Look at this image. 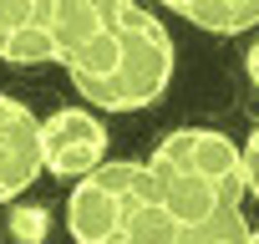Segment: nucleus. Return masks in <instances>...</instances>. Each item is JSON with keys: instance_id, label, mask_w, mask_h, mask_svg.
<instances>
[{"instance_id": "nucleus-1", "label": "nucleus", "mask_w": 259, "mask_h": 244, "mask_svg": "<svg viewBox=\"0 0 259 244\" xmlns=\"http://www.w3.org/2000/svg\"><path fill=\"white\" fill-rule=\"evenodd\" d=\"M143 163L158 183L163 209L178 219V229L208 219L213 209L244 204V153L234 148V138L213 128H178Z\"/></svg>"}, {"instance_id": "nucleus-2", "label": "nucleus", "mask_w": 259, "mask_h": 244, "mask_svg": "<svg viewBox=\"0 0 259 244\" xmlns=\"http://www.w3.org/2000/svg\"><path fill=\"white\" fill-rule=\"evenodd\" d=\"M173 66H178V51H173L168 26L143 0H133L127 16H122V31H117V61L107 66V76H97L76 92L97 112H143L168 92Z\"/></svg>"}, {"instance_id": "nucleus-3", "label": "nucleus", "mask_w": 259, "mask_h": 244, "mask_svg": "<svg viewBox=\"0 0 259 244\" xmlns=\"http://www.w3.org/2000/svg\"><path fill=\"white\" fill-rule=\"evenodd\" d=\"M158 193L148 163H102L97 173L71 183L66 234L71 244H127L133 214Z\"/></svg>"}, {"instance_id": "nucleus-4", "label": "nucleus", "mask_w": 259, "mask_h": 244, "mask_svg": "<svg viewBox=\"0 0 259 244\" xmlns=\"http://www.w3.org/2000/svg\"><path fill=\"white\" fill-rule=\"evenodd\" d=\"M133 0H56L51 21H46V41H51V61L71 71L76 87L107 76V66L117 61V31Z\"/></svg>"}, {"instance_id": "nucleus-5", "label": "nucleus", "mask_w": 259, "mask_h": 244, "mask_svg": "<svg viewBox=\"0 0 259 244\" xmlns=\"http://www.w3.org/2000/svg\"><path fill=\"white\" fill-rule=\"evenodd\" d=\"M107 163V122L92 107H56L41 117V168L61 183H76Z\"/></svg>"}, {"instance_id": "nucleus-6", "label": "nucleus", "mask_w": 259, "mask_h": 244, "mask_svg": "<svg viewBox=\"0 0 259 244\" xmlns=\"http://www.w3.org/2000/svg\"><path fill=\"white\" fill-rule=\"evenodd\" d=\"M41 173V117H31L26 102L0 92V204L21 198Z\"/></svg>"}, {"instance_id": "nucleus-7", "label": "nucleus", "mask_w": 259, "mask_h": 244, "mask_svg": "<svg viewBox=\"0 0 259 244\" xmlns=\"http://www.w3.org/2000/svg\"><path fill=\"white\" fill-rule=\"evenodd\" d=\"M56 0H0V61L11 66H41L51 61L46 21Z\"/></svg>"}, {"instance_id": "nucleus-8", "label": "nucleus", "mask_w": 259, "mask_h": 244, "mask_svg": "<svg viewBox=\"0 0 259 244\" xmlns=\"http://www.w3.org/2000/svg\"><path fill=\"white\" fill-rule=\"evenodd\" d=\"M188 21L208 36H244L259 26V0H203Z\"/></svg>"}, {"instance_id": "nucleus-9", "label": "nucleus", "mask_w": 259, "mask_h": 244, "mask_svg": "<svg viewBox=\"0 0 259 244\" xmlns=\"http://www.w3.org/2000/svg\"><path fill=\"white\" fill-rule=\"evenodd\" d=\"M249 219L239 214V209H213L208 219H198V224H188L183 234H178V244H249Z\"/></svg>"}, {"instance_id": "nucleus-10", "label": "nucleus", "mask_w": 259, "mask_h": 244, "mask_svg": "<svg viewBox=\"0 0 259 244\" xmlns=\"http://www.w3.org/2000/svg\"><path fill=\"white\" fill-rule=\"evenodd\" d=\"M244 153V148H239ZM244 193L259 198V153H244Z\"/></svg>"}, {"instance_id": "nucleus-11", "label": "nucleus", "mask_w": 259, "mask_h": 244, "mask_svg": "<svg viewBox=\"0 0 259 244\" xmlns=\"http://www.w3.org/2000/svg\"><path fill=\"white\" fill-rule=\"evenodd\" d=\"M163 6H168V11H178V16H183V21H188V16H193V11H198V6H203V0H163Z\"/></svg>"}, {"instance_id": "nucleus-12", "label": "nucleus", "mask_w": 259, "mask_h": 244, "mask_svg": "<svg viewBox=\"0 0 259 244\" xmlns=\"http://www.w3.org/2000/svg\"><path fill=\"white\" fill-rule=\"evenodd\" d=\"M244 66H249V82H254V87H259V41H254V46H249V56H244Z\"/></svg>"}, {"instance_id": "nucleus-13", "label": "nucleus", "mask_w": 259, "mask_h": 244, "mask_svg": "<svg viewBox=\"0 0 259 244\" xmlns=\"http://www.w3.org/2000/svg\"><path fill=\"white\" fill-rule=\"evenodd\" d=\"M244 153H259V122H254V133H249V143H244Z\"/></svg>"}, {"instance_id": "nucleus-14", "label": "nucleus", "mask_w": 259, "mask_h": 244, "mask_svg": "<svg viewBox=\"0 0 259 244\" xmlns=\"http://www.w3.org/2000/svg\"><path fill=\"white\" fill-rule=\"evenodd\" d=\"M249 244H259V229H254V234H249Z\"/></svg>"}]
</instances>
